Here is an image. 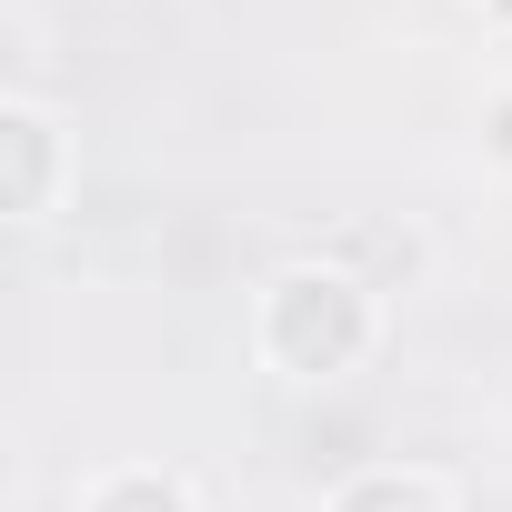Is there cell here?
I'll return each instance as SVG.
<instances>
[{
  "label": "cell",
  "mask_w": 512,
  "mask_h": 512,
  "mask_svg": "<svg viewBox=\"0 0 512 512\" xmlns=\"http://www.w3.org/2000/svg\"><path fill=\"white\" fill-rule=\"evenodd\" d=\"M492 141H502V151H512V101H502V111H492Z\"/></svg>",
  "instance_id": "5"
},
{
  "label": "cell",
  "mask_w": 512,
  "mask_h": 512,
  "mask_svg": "<svg viewBox=\"0 0 512 512\" xmlns=\"http://www.w3.org/2000/svg\"><path fill=\"white\" fill-rule=\"evenodd\" d=\"M0 141H11V211H41V181H51V121H41V111H11V121H0Z\"/></svg>",
  "instance_id": "2"
},
{
  "label": "cell",
  "mask_w": 512,
  "mask_h": 512,
  "mask_svg": "<svg viewBox=\"0 0 512 512\" xmlns=\"http://www.w3.org/2000/svg\"><path fill=\"white\" fill-rule=\"evenodd\" d=\"M332 512H442V492H432L422 472H372V482H352Z\"/></svg>",
  "instance_id": "3"
},
{
  "label": "cell",
  "mask_w": 512,
  "mask_h": 512,
  "mask_svg": "<svg viewBox=\"0 0 512 512\" xmlns=\"http://www.w3.org/2000/svg\"><path fill=\"white\" fill-rule=\"evenodd\" d=\"M492 11H502V21H512V0H492Z\"/></svg>",
  "instance_id": "6"
},
{
  "label": "cell",
  "mask_w": 512,
  "mask_h": 512,
  "mask_svg": "<svg viewBox=\"0 0 512 512\" xmlns=\"http://www.w3.org/2000/svg\"><path fill=\"white\" fill-rule=\"evenodd\" d=\"M91 512H191V492L181 482H161V472H121V482H101V502Z\"/></svg>",
  "instance_id": "4"
},
{
  "label": "cell",
  "mask_w": 512,
  "mask_h": 512,
  "mask_svg": "<svg viewBox=\"0 0 512 512\" xmlns=\"http://www.w3.org/2000/svg\"><path fill=\"white\" fill-rule=\"evenodd\" d=\"M372 342V312H362V292L342 282V272H282L272 282V302H262V352L282 362V372H342L352 352Z\"/></svg>",
  "instance_id": "1"
}]
</instances>
